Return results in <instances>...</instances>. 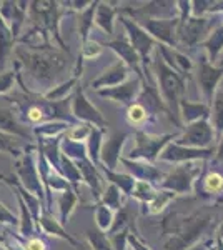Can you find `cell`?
<instances>
[{"label": "cell", "mask_w": 223, "mask_h": 250, "mask_svg": "<svg viewBox=\"0 0 223 250\" xmlns=\"http://www.w3.org/2000/svg\"><path fill=\"white\" fill-rule=\"evenodd\" d=\"M0 128H2V130H7V132H14V134L23 135V130L15 124V120L12 119V115L7 110H2V108H0Z\"/></svg>", "instance_id": "6da1fadb"}, {"label": "cell", "mask_w": 223, "mask_h": 250, "mask_svg": "<svg viewBox=\"0 0 223 250\" xmlns=\"http://www.w3.org/2000/svg\"><path fill=\"white\" fill-rule=\"evenodd\" d=\"M223 185V180L220 175H217V173H213V175H210L208 179H206V187L210 188V190H218Z\"/></svg>", "instance_id": "7a4b0ae2"}, {"label": "cell", "mask_w": 223, "mask_h": 250, "mask_svg": "<svg viewBox=\"0 0 223 250\" xmlns=\"http://www.w3.org/2000/svg\"><path fill=\"white\" fill-rule=\"evenodd\" d=\"M143 108L139 107V105H135V107H132L130 108V119L133 120V122H139V120L143 119Z\"/></svg>", "instance_id": "3957f363"}, {"label": "cell", "mask_w": 223, "mask_h": 250, "mask_svg": "<svg viewBox=\"0 0 223 250\" xmlns=\"http://www.w3.org/2000/svg\"><path fill=\"white\" fill-rule=\"evenodd\" d=\"M0 222H14V217H12V213L7 210V208L3 207L2 204H0Z\"/></svg>", "instance_id": "277c9868"}, {"label": "cell", "mask_w": 223, "mask_h": 250, "mask_svg": "<svg viewBox=\"0 0 223 250\" xmlns=\"http://www.w3.org/2000/svg\"><path fill=\"white\" fill-rule=\"evenodd\" d=\"M10 82H12V75L10 74H7V75H3V77H0V92L7 90V88L10 87Z\"/></svg>", "instance_id": "5b68a950"}, {"label": "cell", "mask_w": 223, "mask_h": 250, "mask_svg": "<svg viewBox=\"0 0 223 250\" xmlns=\"http://www.w3.org/2000/svg\"><path fill=\"white\" fill-rule=\"evenodd\" d=\"M10 147V139L0 132V150H7Z\"/></svg>", "instance_id": "8992f818"}, {"label": "cell", "mask_w": 223, "mask_h": 250, "mask_svg": "<svg viewBox=\"0 0 223 250\" xmlns=\"http://www.w3.org/2000/svg\"><path fill=\"white\" fill-rule=\"evenodd\" d=\"M27 249L28 250H43V244L40 240H32Z\"/></svg>", "instance_id": "52a82bcc"}, {"label": "cell", "mask_w": 223, "mask_h": 250, "mask_svg": "<svg viewBox=\"0 0 223 250\" xmlns=\"http://www.w3.org/2000/svg\"><path fill=\"white\" fill-rule=\"evenodd\" d=\"M28 117H30V120H39L40 117H42V112H40L39 108H30V112H28Z\"/></svg>", "instance_id": "ba28073f"}]
</instances>
